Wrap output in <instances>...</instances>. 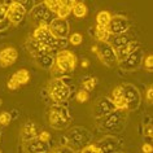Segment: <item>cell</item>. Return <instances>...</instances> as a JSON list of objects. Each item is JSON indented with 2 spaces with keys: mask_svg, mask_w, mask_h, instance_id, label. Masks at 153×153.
<instances>
[{
  "mask_svg": "<svg viewBox=\"0 0 153 153\" xmlns=\"http://www.w3.org/2000/svg\"><path fill=\"white\" fill-rule=\"evenodd\" d=\"M152 97H153V87L149 86L147 90V101L148 104H152Z\"/></svg>",
  "mask_w": 153,
  "mask_h": 153,
  "instance_id": "obj_40",
  "label": "cell"
},
{
  "mask_svg": "<svg viewBox=\"0 0 153 153\" xmlns=\"http://www.w3.org/2000/svg\"><path fill=\"white\" fill-rule=\"evenodd\" d=\"M71 122V116L69 113L68 108H65L61 104H55L51 106L48 113V123L51 127L56 130L66 128Z\"/></svg>",
  "mask_w": 153,
  "mask_h": 153,
  "instance_id": "obj_3",
  "label": "cell"
},
{
  "mask_svg": "<svg viewBox=\"0 0 153 153\" xmlns=\"http://www.w3.org/2000/svg\"><path fill=\"white\" fill-rule=\"evenodd\" d=\"M128 42H131V38H130L127 33H125V34H120V35H109V39L106 43L113 49H117V48L122 47V45L127 44Z\"/></svg>",
  "mask_w": 153,
  "mask_h": 153,
  "instance_id": "obj_21",
  "label": "cell"
},
{
  "mask_svg": "<svg viewBox=\"0 0 153 153\" xmlns=\"http://www.w3.org/2000/svg\"><path fill=\"white\" fill-rule=\"evenodd\" d=\"M18 52L14 47H5L0 49V66L7 68L13 65L17 61Z\"/></svg>",
  "mask_w": 153,
  "mask_h": 153,
  "instance_id": "obj_16",
  "label": "cell"
},
{
  "mask_svg": "<svg viewBox=\"0 0 153 153\" xmlns=\"http://www.w3.org/2000/svg\"><path fill=\"white\" fill-rule=\"evenodd\" d=\"M27 10L25 9V7L21 4V1H12L7 12V20H8L12 25H18L21 24L22 20L25 18Z\"/></svg>",
  "mask_w": 153,
  "mask_h": 153,
  "instance_id": "obj_11",
  "label": "cell"
},
{
  "mask_svg": "<svg viewBox=\"0 0 153 153\" xmlns=\"http://www.w3.org/2000/svg\"><path fill=\"white\" fill-rule=\"evenodd\" d=\"M76 66V57L73 52L64 49L56 53L55 56V64L51 69V73L56 76H62L65 74H70L74 71V69Z\"/></svg>",
  "mask_w": 153,
  "mask_h": 153,
  "instance_id": "obj_2",
  "label": "cell"
},
{
  "mask_svg": "<svg viewBox=\"0 0 153 153\" xmlns=\"http://www.w3.org/2000/svg\"><path fill=\"white\" fill-rule=\"evenodd\" d=\"M7 87H8V88H9L10 91H14V90H17L18 87H20V85H18V82L13 78V76H10L9 81L7 82Z\"/></svg>",
  "mask_w": 153,
  "mask_h": 153,
  "instance_id": "obj_36",
  "label": "cell"
},
{
  "mask_svg": "<svg viewBox=\"0 0 153 153\" xmlns=\"http://www.w3.org/2000/svg\"><path fill=\"white\" fill-rule=\"evenodd\" d=\"M12 76L18 82L20 86L26 85V83H29V81H30V73H29V70H26V69H21V70L16 71Z\"/></svg>",
  "mask_w": 153,
  "mask_h": 153,
  "instance_id": "obj_25",
  "label": "cell"
},
{
  "mask_svg": "<svg viewBox=\"0 0 153 153\" xmlns=\"http://www.w3.org/2000/svg\"><path fill=\"white\" fill-rule=\"evenodd\" d=\"M141 65H143L145 69H148V70L151 71V70H152V68H153V56H152V55H148L147 57H144Z\"/></svg>",
  "mask_w": 153,
  "mask_h": 153,
  "instance_id": "obj_35",
  "label": "cell"
},
{
  "mask_svg": "<svg viewBox=\"0 0 153 153\" xmlns=\"http://www.w3.org/2000/svg\"><path fill=\"white\" fill-rule=\"evenodd\" d=\"M152 123L149 122V123H145L144 125V137H152Z\"/></svg>",
  "mask_w": 153,
  "mask_h": 153,
  "instance_id": "obj_38",
  "label": "cell"
},
{
  "mask_svg": "<svg viewBox=\"0 0 153 153\" xmlns=\"http://www.w3.org/2000/svg\"><path fill=\"white\" fill-rule=\"evenodd\" d=\"M144 59V51L141 48H137L136 51H134L131 55L127 56L123 61L118 62V66L121 68V70L125 71H134L136 69H139L141 66Z\"/></svg>",
  "mask_w": 153,
  "mask_h": 153,
  "instance_id": "obj_9",
  "label": "cell"
},
{
  "mask_svg": "<svg viewBox=\"0 0 153 153\" xmlns=\"http://www.w3.org/2000/svg\"><path fill=\"white\" fill-rule=\"evenodd\" d=\"M71 13L74 14L76 18H83L87 14V7L85 3L82 1H74L71 8Z\"/></svg>",
  "mask_w": 153,
  "mask_h": 153,
  "instance_id": "obj_23",
  "label": "cell"
},
{
  "mask_svg": "<svg viewBox=\"0 0 153 153\" xmlns=\"http://www.w3.org/2000/svg\"><path fill=\"white\" fill-rule=\"evenodd\" d=\"M34 59H35L38 66L45 69V70H51L53 64H55V56L52 53H38L34 56Z\"/></svg>",
  "mask_w": 153,
  "mask_h": 153,
  "instance_id": "obj_19",
  "label": "cell"
},
{
  "mask_svg": "<svg viewBox=\"0 0 153 153\" xmlns=\"http://www.w3.org/2000/svg\"><path fill=\"white\" fill-rule=\"evenodd\" d=\"M116 153H122V152H116Z\"/></svg>",
  "mask_w": 153,
  "mask_h": 153,
  "instance_id": "obj_45",
  "label": "cell"
},
{
  "mask_svg": "<svg viewBox=\"0 0 153 153\" xmlns=\"http://www.w3.org/2000/svg\"><path fill=\"white\" fill-rule=\"evenodd\" d=\"M114 110H116V106H114V104L109 97H100L96 100V102H95L94 109H92V114L96 120H99V118L108 116L109 113L114 112Z\"/></svg>",
  "mask_w": 153,
  "mask_h": 153,
  "instance_id": "obj_12",
  "label": "cell"
},
{
  "mask_svg": "<svg viewBox=\"0 0 153 153\" xmlns=\"http://www.w3.org/2000/svg\"><path fill=\"white\" fill-rule=\"evenodd\" d=\"M110 18H112V14L106 10H101V12L97 13L96 16V22H97V26H104L106 27L108 24L110 22Z\"/></svg>",
  "mask_w": 153,
  "mask_h": 153,
  "instance_id": "obj_26",
  "label": "cell"
},
{
  "mask_svg": "<svg viewBox=\"0 0 153 153\" xmlns=\"http://www.w3.org/2000/svg\"><path fill=\"white\" fill-rule=\"evenodd\" d=\"M49 31L57 39H68L69 36V24L62 18H55L48 26Z\"/></svg>",
  "mask_w": 153,
  "mask_h": 153,
  "instance_id": "obj_14",
  "label": "cell"
},
{
  "mask_svg": "<svg viewBox=\"0 0 153 153\" xmlns=\"http://www.w3.org/2000/svg\"><path fill=\"white\" fill-rule=\"evenodd\" d=\"M127 114H128L127 110L116 109L114 112L109 113L108 116L99 118L96 122L97 127L105 132H121L126 126Z\"/></svg>",
  "mask_w": 153,
  "mask_h": 153,
  "instance_id": "obj_1",
  "label": "cell"
},
{
  "mask_svg": "<svg viewBox=\"0 0 153 153\" xmlns=\"http://www.w3.org/2000/svg\"><path fill=\"white\" fill-rule=\"evenodd\" d=\"M38 139L42 140V141H44V143H49V140H51V135H49V132L47 131H42L38 134Z\"/></svg>",
  "mask_w": 153,
  "mask_h": 153,
  "instance_id": "obj_37",
  "label": "cell"
},
{
  "mask_svg": "<svg viewBox=\"0 0 153 153\" xmlns=\"http://www.w3.org/2000/svg\"><path fill=\"white\" fill-rule=\"evenodd\" d=\"M38 134H39V131H38V127H36V125L34 123V122L26 121L25 123L22 125V127H21V137H22V140L24 141L34 139V137L38 136Z\"/></svg>",
  "mask_w": 153,
  "mask_h": 153,
  "instance_id": "obj_18",
  "label": "cell"
},
{
  "mask_svg": "<svg viewBox=\"0 0 153 153\" xmlns=\"http://www.w3.org/2000/svg\"><path fill=\"white\" fill-rule=\"evenodd\" d=\"M68 42L70 44H73V45H79L83 42V36L81 35L79 33H73L70 36H68Z\"/></svg>",
  "mask_w": 153,
  "mask_h": 153,
  "instance_id": "obj_30",
  "label": "cell"
},
{
  "mask_svg": "<svg viewBox=\"0 0 153 153\" xmlns=\"http://www.w3.org/2000/svg\"><path fill=\"white\" fill-rule=\"evenodd\" d=\"M137 48H140L139 45V42L136 40H131L128 42L127 44L122 45V47L114 49V53H116V59H117V62H121V61H123L126 57L130 56L134 51H136Z\"/></svg>",
  "mask_w": 153,
  "mask_h": 153,
  "instance_id": "obj_17",
  "label": "cell"
},
{
  "mask_svg": "<svg viewBox=\"0 0 153 153\" xmlns=\"http://www.w3.org/2000/svg\"><path fill=\"white\" fill-rule=\"evenodd\" d=\"M88 65H90V62H88V61H87V60H85V61H83V62H82V68H87V66H88Z\"/></svg>",
  "mask_w": 153,
  "mask_h": 153,
  "instance_id": "obj_42",
  "label": "cell"
},
{
  "mask_svg": "<svg viewBox=\"0 0 153 153\" xmlns=\"http://www.w3.org/2000/svg\"><path fill=\"white\" fill-rule=\"evenodd\" d=\"M47 92L49 97L52 99V101H55L56 104H61V102L68 100L71 90L62 81V78H55L52 81H49V83L47 85Z\"/></svg>",
  "mask_w": 153,
  "mask_h": 153,
  "instance_id": "obj_6",
  "label": "cell"
},
{
  "mask_svg": "<svg viewBox=\"0 0 153 153\" xmlns=\"http://www.w3.org/2000/svg\"><path fill=\"white\" fill-rule=\"evenodd\" d=\"M100 153H116L121 152L122 143L114 136H104L102 139L95 143Z\"/></svg>",
  "mask_w": 153,
  "mask_h": 153,
  "instance_id": "obj_10",
  "label": "cell"
},
{
  "mask_svg": "<svg viewBox=\"0 0 153 153\" xmlns=\"http://www.w3.org/2000/svg\"><path fill=\"white\" fill-rule=\"evenodd\" d=\"M10 25H12V24H10V22L7 20V18H5V20H3L1 22H0V31H3V30H7Z\"/></svg>",
  "mask_w": 153,
  "mask_h": 153,
  "instance_id": "obj_41",
  "label": "cell"
},
{
  "mask_svg": "<svg viewBox=\"0 0 153 153\" xmlns=\"http://www.w3.org/2000/svg\"><path fill=\"white\" fill-rule=\"evenodd\" d=\"M95 38H96L97 43H105L109 39V31L104 26H97L95 27Z\"/></svg>",
  "mask_w": 153,
  "mask_h": 153,
  "instance_id": "obj_24",
  "label": "cell"
},
{
  "mask_svg": "<svg viewBox=\"0 0 153 153\" xmlns=\"http://www.w3.org/2000/svg\"><path fill=\"white\" fill-rule=\"evenodd\" d=\"M76 101L78 102H81V104H83V102H86V101H88V99H90V94L87 92V91L85 90H79L78 92H76Z\"/></svg>",
  "mask_w": 153,
  "mask_h": 153,
  "instance_id": "obj_33",
  "label": "cell"
},
{
  "mask_svg": "<svg viewBox=\"0 0 153 153\" xmlns=\"http://www.w3.org/2000/svg\"><path fill=\"white\" fill-rule=\"evenodd\" d=\"M94 53H96L97 57L100 59V61L104 65L109 68H113L114 65H118L117 59H116V53H114V49L110 47V45L106 43H97L92 45V49H91Z\"/></svg>",
  "mask_w": 153,
  "mask_h": 153,
  "instance_id": "obj_7",
  "label": "cell"
},
{
  "mask_svg": "<svg viewBox=\"0 0 153 153\" xmlns=\"http://www.w3.org/2000/svg\"><path fill=\"white\" fill-rule=\"evenodd\" d=\"M73 4H74L73 0H62L60 9L57 10V13H56V17L57 18H62V20H66V17L71 13Z\"/></svg>",
  "mask_w": 153,
  "mask_h": 153,
  "instance_id": "obj_22",
  "label": "cell"
},
{
  "mask_svg": "<svg viewBox=\"0 0 153 153\" xmlns=\"http://www.w3.org/2000/svg\"><path fill=\"white\" fill-rule=\"evenodd\" d=\"M75 153H78V152H75Z\"/></svg>",
  "mask_w": 153,
  "mask_h": 153,
  "instance_id": "obj_47",
  "label": "cell"
},
{
  "mask_svg": "<svg viewBox=\"0 0 153 153\" xmlns=\"http://www.w3.org/2000/svg\"><path fill=\"white\" fill-rule=\"evenodd\" d=\"M65 139L68 140V145L73 148L76 152L79 149L85 148L86 145H88L92 140V134H91L87 128L83 127H73L66 132Z\"/></svg>",
  "mask_w": 153,
  "mask_h": 153,
  "instance_id": "obj_4",
  "label": "cell"
},
{
  "mask_svg": "<svg viewBox=\"0 0 153 153\" xmlns=\"http://www.w3.org/2000/svg\"><path fill=\"white\" fill-rule=\"evenodd\" d=\"M49 153H75V151L69 147V145H59V147H55L53 149H51Z\"/></svg>",
  "mask_w": 153,
  "mask_h": 153,
  "instance_id": "obj_29",
  "label": "cell"
},
{
  "mask_svg": "<svg viewBox=\"0 0 153 153\" xmlns=\"http://www.w3.org/2000/svg\"><path fill=\"white\" fill-rule=\"evenodd\" d=\"M10 3L9 1H0V22H1L3 20H5L7 12H8V8H9Z\"/></svg>",
  "mask_w": 153,
  "mask_h": 153,
  "instance_id": "obj_32",
  "label": "cell"
},
{
  "mask_svg": "<svg viewBox=\"0 0 153 153\" xmlns=\"http://www.w3.org/2000/svg\"><path fill=\"white\" fill-rule=\"evenodd\" d=\"M29 18L36 27H39V26H49V24L56 18V14L47 8L44 1H42L34 5L33 9H30Z\"/></svg>",
  "mask_w": 153,
  "mask_h": 153,
  "instance_id": "obj_5",
  "label": "cell"
},
{
  "mask_svg": "<svg viewBox=\"0 0 153 153\" xmlns=\"http://www.w3.org/2000/svg\"><path fill=\"white\" fill-rule=\"evenodd\" d=\"M12 116L9 112H1L0 113V126H8L12 122Z\"/></svg>",
  "mask_w": 153,
  "mask_h": 153,
  "instance_id": "obj_31",
  "label": "cell"
},
{
  "mask_svg": "<svg viewBox=\"0 0 153 153\" xmlns=\"http://www.w3.org/2000/svg\"><path fill=\"white\" fill-rule=\"evenodd\" d=\"M0 153H1V151H0Z\"/></svg>",
  "mask_w": 153,
  "mask_h": 153,
  "instance_id": "obj_46",
  "label": "cell"
},
{
  "mask_svg": "<svg viewBox=\"0 0 153 153\" xmlns=\"http://www.w3.org/2000/svg\"><path fill=\"white\" fill-rule=\"evenodd\" d=\"M1 101H3V100H1V99H0V105H1Z\"/></svg>",
  "mask_w": 153,
  "mask_h": 153,
  "instance_id": "obj_44",
  "label": "cell"
},
{
  "mask_svg": "<svg viewBox=\"0 0 153 153\" xmlns=\"http://www.w3.org/2000/svg\"><path fill=\"white\" fill-rule=\"evenodd\" d=\"M0 140H1V132H0Z\"/></svg>",
  "mask_w": 153,
  "mask_h": 153,
  "instance_id": "obj_43",
  "label": "cell"
},
{
  "mask_svg": "<svg viewBox=\"0 0 153 153\" xmlns=\"http://www.w3.org/2000/svg\"><path fill=\"white\" fill-rule=\"evenodd\" d=\"M97 85V79L96 78H92V76H87V78L83 81L82 83V90L87 91V92H90V91H92L95 87Z\"/></svg>",
  "mask_w": 153,
  "mask_h": 153,
  "instance_id": "obj_27",
  "label": "cell"
},
{
  "mask_svg": "<svg viewBox=\"0 0 153 153\" xmlns=\"http://www.w3.org/2000/svg\"><path fill=\"white\" fill-rule=\"evenodd\" d=\"M110 100L116 106V109H122V110H127L126 109V101L123 97V92H122V87L117 86L116 88H113L112 95H110Z\"/></svg>",
  "mask_w": 153,
  "mask_h": 153,
  "instance_id": "obj_20",
  "label": "cell"
},
{
  "mask_svg": "<svg viewBox=\"0 0 153 153\" xmlns=\"http://www.w3.org/2000/svg\"><path fill=\"white\" fill-rule=\"evenodd\" d=\"M61 3H62V0H45L44 4L47 5V8L51 10L52 13H57V10L60 9L61 7Z\"/></svg>",
  "mask_w": 153,
  "mask_h": 153,
  "instance_id": "obj_28",
  "label": "cell"
},
{
  "mask_svg": "<svg viewBox=\"0 0 153 153\" xmlns=\"http://www.w3.org/2000/svg\"><path fill=\"white\" fill-rule=\"evenodd\" d=\"M24 151L25 153H49L51 147L48 143L39 140L38 137L24 141Z\"/></svg>",
  "mask_w": 153,
  "mask_h": 153,
  "instance_id": "obj_15",
  "label": "cell"
},
{
  "mask_svg": "<svg viewBox=\"0 0 153 153\" xmlns=\"http://www.w3.org/2000/svg\"><path fill=\"white\" fill-rule=\"evenodd\" d=\"M121 87H122V92H123V97L126 101V109H127V112L136 110L141 102V96H140L139 90L135 86L130 85V83L121 85Z\"/></svg>",
  "mask_w": 153,
  "mask_h": 153,
  "instance_id": "obj_8",
  "label": "cell"
},
{
  "mask_svg": "<svg viewBox=\"0 0 153 153\" xmlns=\"http://www.w3.org/2000/svg\"><path fill=\"white\" fill-rule=\"evenodd\" d=\"M141 151H143V153H152L153 151V147L151 143H144L143 147H141Z\"/></svg>",
  "mask_w": 153,
  "mask_h": 153,
  "instance_id": "obj_39",
  "label": "cell"
},
{
  "mask_svg": "<svg viewBox=\"0 0 153 153\" xmlns=\"http://www.w3.org/2000/svg\"><path fill=\"white\" fill-rule=\"evenodd\" d=\"M78 153H100V151L96 148L95 144H88L85 148H82L81 151H78Z\"/></svg>",
  "mask_w": 153,
  "mask_h": 153,
  "instance_id": "obj_34",
  "label": "cell"
},
{
  "mask_svg": "<svg viewBox=\"0 0 153 153\" xmlns=\"http://www.w3.org/2000/svg\"><path fill=\"white\" fill-rule=\"evenodd\" d=\"M128 20L123 16H112L110 22L106 26L109 31V35H120V34H125L128 30Z\"/></svg>",
  "mask_w": 153,
  "mask_h": 153,
  "instance_id": "obj_13",
  "label": "cell"
}]
</instances>
